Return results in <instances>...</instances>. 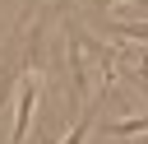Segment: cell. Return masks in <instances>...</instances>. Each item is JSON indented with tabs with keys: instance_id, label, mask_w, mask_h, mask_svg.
<instances>
[{
	"instance_id": "5b68a950",
	"label": "cell",
	"mask_w": 148,
	"mask_h": 144,
	"mask_svg": "<svg viewBox=\"0 0 148 144\" xmlns=\"http://www.w3.org/2000/svg\"><path fill=\"white\" fill-rule=\"evenodd\" d=\"M134 70H139V84H143V93H148V56L139 51V60H134Z\"/></svg>"
},
{
	"instance_id": "8992f818",
	"label": "cell",
	"mask_w": 148,
	"mask_h": 144,
	"mask_svg": "<svg viewBox=\"0 0 148 144\" xmlns=\"http://www.w3.org/2000/svg\"><path fill=\"white\" fill-rule=\"evenodd\" d=\"M97 5H102V9H111V5H116V0H97Z\"/></svg>"
},
{
	"instance_id": "7a4b0ae2",
	"label": "cell",
	"mask_w": 148,
	"mask_h": 144,
	"mask_svg": "<svg viewBox=\"0 0 148 144\" xmlns=\"http://www.w3.org/2000/svg\"><path fill=\"white\" fill-rule=\"evenodd\" d=\"M139 135H148V116H125V121L111 125V139H116V144H130V139H139Z\"/></svg>"
},
{
	"instance_id": "277c9868",
	"label": "cell",
	"mask_w": 148,
	"mask_h": 144,
	"mask_svg": "<svg viewBox=\"0 0 148 144\" xmlns=\"http://www.w3.org/2000/svg\"><path fill=\"white\" fill-rule=\"evenodd\" d=\"M92 116H97V102H92V107H88V111L65 130V139H60V144H83V139H88V130H92Z\"/></svg>"
},
{
	"instance_id": "3957f363",
	"label": "cell",
	"mask_w": 148,
	"mask_h": 144,
	"mask_svg": "<svg viewBox=\"0 0 148 144\" xmlns=\"http://www.w3.org/2000/svg\"><path fill=\"white\" fill-rule=\"evenodd\" d=\"M111 33L130 37V42H148V19H116L111 14Z\"/></svg>"
},
{
	"instance_id": "6da1fadb",
	"label": "cell",
	"mask_w": 148,
	"mask_h": 144,
	"mask_svg": "<svg viewBox=\"0 0 148 144\" xmlns=\"http://www.w3.org/2000/svg\"><path fill=\"white\" fill-rule=\"evenodd\" d=\"M65 46H69V102L79 107V98L88 93V56L79 51V23L65 19Z\"/></svg>"
}]
</instances>
